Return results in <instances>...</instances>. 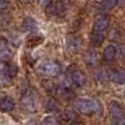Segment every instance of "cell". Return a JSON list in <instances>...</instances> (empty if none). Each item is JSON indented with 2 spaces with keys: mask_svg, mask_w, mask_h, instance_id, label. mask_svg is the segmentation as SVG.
Segmentation results:
<instances>
[{
  "mask_svg": "<svg viewBox=\"0 0 125 125\" xmlns=\"http://www.w3.org/2000/svg\"><path fill=\"white\" fill-rule=\"evenodd\" d=\"M75 108L84 115H91L100 110V104L93 99H79L75 101Z\"/></svg>",
  "mask_w": 125,
  "mask_h": 125,
  "instance_id": "obj_1",
  "label": "cell"
},
{
  "mask_svg": "<svg viewBox=\"0 0 125 125\" xmlns=\"http://www.w3.org/2000/svg\"><path fill=\"white\" fill-rule=\"evenodd\" d=\"M38 71L41 73V74H44V75H48V76H56V75L60 74L61 66L56 61L46 60V61H43L38 66Z\"/></svg>",
  "mask_w": 125,
  "mask_h": 125,
  "instance_id": "obj_2",
  "label": "cell"
},
{
  "mask_svg": "<svg viewBox=\"0 0 125 125\" xmlns=\"http://www.w3.org/2000/svg\"><path fill=\"white\" fill-rule=\"evenodd\" d=\"M68 74H69V79L73 84H75L79 88H83L86 85V76L80 69H78L76 66H70L68 69Z\"/></svg>",
  "mask_w": 125,
  "mask_h": 125,
  "instance_id": "obj_3",
  "label": "cell"
},
{
  "mask_svg": "<svg viewBox=\"0 0 125 125\" xmlns=\"http://www.w3.org/2000/svg\"><path fill=\"white\" fill-rule=\"evenodd\" d=\"M109 23H110V18L108 15H98L95 18V21H94V31L95 33H103L105 31L109 26Z\"/></svg>",
  "mask_w": 125,
  "mask_h": 125,
  "instance_id": "obj_4",
  "label": "cell"
},
{
  "mask_svg": "<svg viewBox=\"0 0 125 125\" xmlns=\"http://www.w3.org/2000/svg\"><path fill=\"white\" fill-rule=\"evenodd\" d=\"M21 106L29 113L35 111L36 103H35V99L31 94H24V95L21 96Z\"/></svg>",
  "mask_w": 125,
  "mask_h": 125,
  "instance_id": "obj_5",
  "label": "cell"
},
{
  "mask_svg": "<svg viewBox=\"0 0 125 125\" xmlns=\"http://www.w3.org/2000/svg\"><path fill=\"white\" fill-rule=\"evenodd\" d=\"M109 111H110V115H111L113 119L125 116V108L121 105V104H119L118 101H111L110 103Z\"/></svg>",
  "mask_w": 125,
  "mask_h": 125,
  "instance_id": "obj_6",
  "label": "cell"
},
{
  "mask_svg": "<svg viewBox=\"0 0 125 125\" xmlns=\"http://www.w3.org/2000/svg\"><path fill=\"white\" fill-rule=\"evenodd\" d=\"M66 49L68 51H70V53H78L79 49H80V41L76 36L74 35H69L66 38Z\"/></svg>",
  "mask_w": 125,
  "mask_h": 125,
  "instance_id": "obj_7",
  "label": "cell"
},
{
  "mask_svg": "<svg viewBox=\"0 0 125 125\" xmlns=\"http://www.w3.org/2000/svg\"><path fill=\"white\" fill-rule=\"evenodd\" d=\"M109 80L116 83V84H125V70L109 71Z\"/></svg>",
  "mask_w": 125,
  "mask_h": 125,
  "instance_id": "obj_8",
  "label": "cell"
},
{
  "mask_svg": "<svg viewBox=\"0 0 125 125\" xmlns=\"http://www.w3.org/2000/svg\"><path fill=\"white\" fill-rule=\"evenodd\" d=\"M10 59H11V51L9 50L6 40L3 39L1 43H0V60L1 61H9Z\"/></svg>",
  "mask_w": 125,
  "mask_h": 125,
  "instance_id": "obj_9",
  "label": "cell"
},
{
  "mask_svg": "<svg viewBox=\"0 0 125 125\" xmlns=\"http://www.w3.org/2000/svg\"><path fill=\"white\" fill-rule=\"evenodd\" d=\"M16 68L14 66V65H9V64H6V61H4V62H1L0 64V73L1 74H4L6 78H13V76H15L16 75Z\"/></svg>",
  "mask_w": 125,
  "mask_h": 125,
  "instance_id": "obj_10",
  "label": "cell"
},
{
  "mask_svg": "<svg viewBox=\"0 0 125 125\" xmlns=\"http://www.w3.org/2000/svg\"><path fill=\"white\" fill-rule=\"evenodd\" d=\"M15 108V101L13 98L5 96L0 100V110L1 111H11Z\"/></svg>",
  "mask_w": 125,
  "mask_h": 125,
  "instance_id": "obj_11",
  "label": "cell"
},
{
  "mask_svg": "<svg viewBox=\"0 0 125 125\" xmlns=\"http://www.w3.org/2000/svg\"><path fill=\"white\" fill-rule=\"evenodd\" d=\"M49 6H50L51 14H54V15H61L65 11V5H64L62 1H60V0H56V1L51 3Z\"/></svg>",
  "mask_w": 125,
  "mask_h": 125,
  "instance_id": "obj_12",
  "label": "cell"
},
{
  "mask_svg": "<svg viewBox=\"0 0 125 125\" xmlns=\"http://www.w3.org/2000/svg\"><path fill=\"white\" fill-rule=\"evenodd\" d=\"M116 56V48L114 45H108L105 49H104V59L106 61H113Z\"/></svg>",
  "mask_w": 125,
  "mask_h": 125,
  "instance_id": "obj_13",
  "label": "cell"
},
{
  "mask_svg": "<svg viewBox=\"0 0 125 125\" xmlns=\"http://www.w3.org/2000/svg\"><path fill=\"white\" fill-rule=\"evenodd\" d=\"M85 61H86V64L90 65V66H94V65H96L98 62H99V56L98 54L95 53V51H93V50H89L88 53L85 54Z\"/></svg>",
  "mask_w": 125,
  "mask_h": 125,
  "instance_id": "obj_14",
  "label": "cell"
},
{
  "mask_svg": "<svg viewBox=\"0 0 125 125\" xmlns=\"http://www.w3.org/2000/svg\"><path fill=\"white\" fill-rule=\"evenodd\" d=\"M38 28V24L35 21V19L33 18H25L23 21V29L25 31H34Z\"/></svg>",
  "mask_w": 125,
  "mask_h": 125,
  "instance_id": "obj_15",
  "label": "cell"
},
{
  "mask_svg": "<svg viewBox=\"0 0 125 125\" xmlns=\"http://www.w3.org/2000/svg\"><path fill=\"white\" fill-rule=\"evenodd\" d=\"M103 41H104L103 33H95V31H94V33L90 35V43L94 46H100L103 44Z\"/></svg>",
  "mask_w": 125,
  "mask_h": 125,
  "instance_id": "obj_16",
  "label": "cell"
},
{
  "mask_svg": "<svg viewBox=\"0 0 125 125\" xmlns=\"http://www.w3.org/2000/svg\"><path fill=\"white\" fill-rule=\"evenodd\" d=\"M76 118H78V115H76V113L74 111V110H71V109H66L64 113H62V119H64L65 121H75L76 120Z\"/></svg>",
  "mask_w": 125,
  "mask_h": 125,
  "instance_id": "obj_17",
  "label": "cell"
},
{
  "mask_svg": "<svg viewBox=\"0 0 125 125\" xmlns=\"http://www.w3.org/2000/svg\"><path fill=\"white\" fill-rule=\"evenodd\" d=\"M95 79L99 81V83H105L106 80H109V71L106 70H98L96 74H95Z\"/></svg>",
  "mask_w": 125,
  "mask_h": 125,
  "instance_id": "obj_18",
  "label": "cell"
},
{
  "mask_svg": "<svg viewBox=\"0 0 125 125\" xmlns=\"http://www.w3.org/2000/svg\"><path fill=\"white\" fill-rule=\"evenodd\" d=\"M43 86H44V89L48 93H55V91H58V86L51 80H44L43 81Z\"/></svg>",
  "mask_w": 125,
  "mask_h": 125,
  "instance_id": "obj_19",
  "label": "cell"
},
{
  "mask_svg": "<svg viewBox=\"0 0 125 125\" xmlns=\"http://www.w3.org/2000/svg\"><path fill=\"white\" fill-rule=\"evenodd\" d=\"M119 3V0H103L101 1V6L106 10H111L114 9Z\"/></svg>",
  "mask_w": 125,
  "mask_h": 125,
  "instance_id": "obj_20",
  "label": "cell"
},
{
  "mask_svg": "<svg viewBox=\"0 0 125 125\" xmlns=\"http://www.w3.org/2000/svg\"><path fill=\"white\" fill-rule=\"evenodd\" d=\"M58 109H59L58 103L54 99H49L48 100V104H46V110L48 111H56Z\"/></svg>",
  "mask_w": 125,
  "mask_h": 125,
  "instance_id": "obj_21",
  "label": "cell"
},
{
  "mask_svg": "<svg viewBox=\"0 0 125 125\" xmlns=\"http://www.w3.org/2000/svg\"><path fill=\"white\" fill-rule=\"evenodd\" d=\"M43 125H59V121L54 116H48V118L44 119Z\"/></svg>",
  "mask_w": 125,
  "mask_h": 125,
  "instance_id": "obj_22",
  "label": "cell"
},
{
  "mask_svg": "<svg viewBox=\"0 0 125 125\" xmlns=\"http://www.w3.org/2000/svg\"><path fill=\"white\" fill-rule=\"evenodd\" d=\"M113 125H125V118H115L113 119Z\"/></svg>",
  "mask_w": 125,
  "mask_h": 125,
  "instance_id": "obj_23",
  "label": "cell"
},
{
  "mask_svg": "<svg viewBox=\"0 0 125 125\" xmlns=\"http://www.w3.org/2000/svg\"><path fill=\"white\" fill-rule=\"evenodd\" d=\"M51 3H53V0H39V5L43 8H48Z\"/></svg>",
  "mask_w": 125,
  "mask_h": 125,
  "instance_id": "obj_24",
  "label": "cell"
},
{
  "mask_svg": "<svg viewBox=\"0 0 125 125\" xmlns=\"http://www.w3.org/2000/svg\"><path fill=\"white\" fill-rule=\"evenodd\" d=\"M9 8V1L8 0H0V10H4Z\"/></svg>",
  "mask_w": 125,
  "mask_h": 125,
  "instance_id": "obj_25",
  "label": "cell"
},
{
  "mask_svg": "<svg viewBox=\"0 0 125 125\" xmlns=\"http://www.w3.org/2000/svg\"><path fill=\"white\" fill-rule=\"evenodd\" d=\"M71 125H80L79 123H71Z\"/></svg>",
  "mask_w": 125,
  "mask_h": 125,
  "instance_id": "obj_26",
  "label": "cell"
},
{
  "mask_svg": "<svg viewBox=\"0 0 125 125\" xmlns=\"http://www.w3.org/2000/svg\"><path fill=\"white\" fill-rule=\"evenodd\" d=\"M25 3H30V1H33V0H24Z\"/></svg>",
  "mask_w": 125,
  "mask_h": 125,
  "instance_id": "obj_27",
  "label": "cell"
},
{
  "mask_svg": "<svg viewBox=\"0 0 125 125\" xmlns=\"http://www.w3.org/2000/svg\"><path fill=\"white\" fill-rule=\"evenodd\" d=\"M33 125H38V124H33Z\"/></svg>",
  "mask_w": 125,
  "mask_h": 125,
  "instance_id": "obj_28",
  "label": "cell"
}]
</instances>
